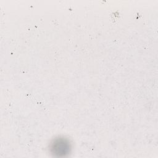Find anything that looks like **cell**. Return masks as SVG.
<instances>
[{"label": "cell", "mask_w": 158, "mask_h": 158, "mask_svg": "<svg viewBox=\"0 0 158 158\" xmlns=\"http://www.w3.org/2000/svg\"><path fill=\"white\" fill-rule=\"evenodd\" d=\"M71 149V144L69 140L63 137L54 139L51 143L50 151L56 156H65Z\"/></svg>", "instance_id": "1"}]
</instances>
